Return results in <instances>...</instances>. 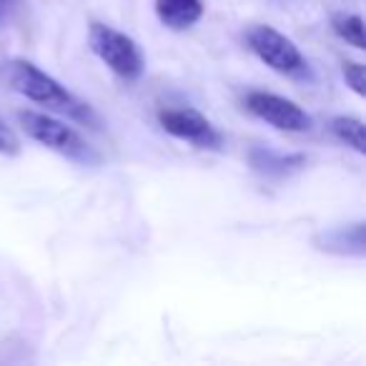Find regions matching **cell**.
I'll return each mask as SVG.
<instances>
[{
	"label": "cell",
	"mask_w": 366,
	"mask_h": 366,
	"mask_svg": "<svg viewBox=\"0 0 366 366\" xmlns=\"http://www.w3.org/2000/svg\"><path fill=\"white\" fill-rule=\"evenodd\" d=\"M246 43H249L251 53L261 63H266L271 71L284 73V76H304L306 73V61L296 48V43L276 28L251 26L246 31Z\"/></svg>",
	"instance_id": "277c9868"
},
{
	"label": "cell",
	"mask_w": 366,
	"mask_h": 366,
	"mask_svg": "<svg viewBox=\"0 0 366 366\" xmlns=\"http://www.w3.org/2000/svg\"><path fill=\"white\" fill-rule=\"evenodd\" d=\"M0 153L3 156H18L21 153V138L16 136L11 126L0 121Z\"/></svg>",
	"instance_id": "4fadbf2b"
},
{
	"label": "cell",
	"mask_w": 366,
	"mask_h": 366,
	"mask_svg": "<svg viewBox=\"0 0 366 366\" xmlns=\"http://www.w3.org/2000/svg\"><path fill=\"white\" fill-rule=\"evenodd\" d=\"M366 224L364 221H356L351 226H336L329 229L324 234H319L314 239L316 249L329 251V254H339V256H364L366 254V234H364Z\"/></svg>",
	"instance_id": "52a82bcc"
},
{
	"label": "cell",
	"mask_w": 366,
	"mask_h": 366,
	"mask_svg": "<svg viewBox=\"0 0 366 366\" xmlns=\"http://www.w3.org/2000/svg\"><path fill=\"white\" fill-rule=\"evenodd\" d=\"M0 3H8V0H0Z\"/></svg>",
	"instance_id": "5bb4252c"
},
{
	"label": "cell",
	"mask_w": 366,
	"mask_h": 366,
	"mask_svg": "<svg viewBox=\"0 0 366 366\" xmlns=\"http://www.w3.org/2000/svg\"><path fill=\"white\" fill-rule=\"evenodd\" d=\"M249 163L254 171L276 178V176H286V173L301 168L306 163V158L301 156V153H294V156H279V153L269 151V148H251Z\"/></svg>",
	"instance_id": "9c48e42d"
},
{
	"label": "cell",
	"mask_w": 366,
	"mask_h": 366,
	"mask_svg": "<svg viewBox=\"0 0 366 366\" xmlns=\"http://www.w3.org/2000/svg\"><path fill=\"white\" fill-rule=\"evenodd\" d=\"M246 108L254 113L256 118L266 121L269 126L279 128V131L289 133H304L311 128V116L294 101L276 93L266 91H251L246 96Z\"/></svg>",
	"instance_id": "5b68a950"
},
{
	"label": "cell",
	"mask_w": 366,
	"mask_h": 366,
	"mask_svg": "<svg viewBox=\"0 0 366 366\" xmlns=\"http://www.w3.org/2000/svg\"><path fill=\"white\" fill-rule=\"evenodd\" d=\"M156 16L171 31H186L204 18L201 0H156Z\"/></svg>",
	"instance_id": "ba28073f"
},
{
	"label": "cell",
	"mask_w": 366,
	"mask_h": 366,
	"mask_svg": "<svg viewBox=\"0 0 366 366\" xmlns=\"http://www.w3.org/2000/svg\"><path fill=\"white\" fill-rule=\"evenodd\" d=\"M329 131L336 141L346 143L349 148H354L359 156H366V128L364 121L354 116H334L329 121Z\"/></svg>",
	"instance_id": "30bf717a"
},
{
	"label": "cell",
	"mask_w": 366,
	"mask_h": 366,
	"mask_svg": "<svg viewBox=\"0 0 366 366\" xmlns=\"http://www.w3.org/2000/svg\"><path fill=\"white\" fill-rule=\"evenodd\" d=\"M18 123H21V128L26 131L28 138L38 141L41 146L51 148V151L61 153V156L71 158V161H81V163L98 161L93 148L88 146L86 138H83L76 128L66 126L63 121L48 116V113L18 111Z\"/></svg>",
	"instance_id": "7a4b0ae2"
},
{
	"label": "cell",
	"mask_w": 366,
	"mask_h": 366,
	"mask_svg": "<svg viewBox=\"0 0 366 366\" xmlns=\"http://www.w3.org/2000/svg\"><path fill=\"white\" fill-rule=\"evenodd\" d=\"M158 123L173 138L189 141L201 148H219L221 136L211 121L196 108H161L158 111Z\"/></svg>",
	"instance_id": "8992f818"
},
{
	"label": "cell",
	"mask_w": 366,
	"mask_h": 366,
	"mask_svg": "<svg viewBox=\"0 0 366 366\" xmlns=\"http://www.w3.org/2000/svg\"><path fill=\"white\" fill-rule=\"evenodd\" d=\"M331 28L334 33L346 41L349 46H354L356 51H364L366 48V41H364V18L361 16H354V13H336L331 18Z\"/></svg>",
	"instance_id": "8fae6325"
},
{
	"label": "cell",
	"mask_w": 366,
	"mask_h": 366,
	"mask_svg": "<svg viewBox=\"0 0 366 366\" xmlns=\"http://www.w3.org/2000/svg\"><path fill=\"white\" fill-rule=\"evenodd\" d=\"M6 81L11 83V88L21 96H26L28 101L41 103L53 111L68 113L73 118L81 121H91V108L86 103H81L66 86L56 81L53 76H48L46 71H41L38 66H33L31 61H11L6 66Z\"/></svg>",
	"instance_id": "6da1fadb"
},
{
	"label": "cell",
	"mask_w": 366,
	"mask_h": 366,
	"mask_svg": "<svg viewBox=\"0 0 366 366\" xmlns=\"http://www.w3.org/2000/svg\"><path fill=\"white\" fill-rule=\"evenodd\" d=\"M341 76H344L346 86L356 93L359 98L366 96V76H364V66L356 61H344L341 63Z\"/></svg>",
	"instance_id": "7c38bea8"
},
{
	"label": "cell",
	"mask_w": 366,
	"mask_h": 366,
	"mask_svg": "<svg viewBox=\"0 0 366 366\" xmlns=\"http://www.w3.org/2000/svg\"><path fill=\"white\" fill-rule=\"evenodd\" d=\"M88 46L91 51L123 81H138L143 76V56L133 38L106 23H91L88 28Z\"/></svg>",
	"instance_id": "3957f363"
}]
</instances>
